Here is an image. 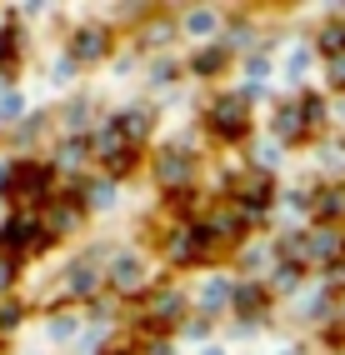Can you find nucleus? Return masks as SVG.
I'll return each instance as SVG.
<instances>
[{
	"instance_id": "0eeeda50",
	"label": "nucleus",
	"mask_w": 345,
	"mask_h": 355,
	"mask_svg": "<svg viewBox=\"0 0 345 355\" xmlns=\"http://www.w3.org/2000/svg\"><path fill=\"white\" fill-rule=\"evenodd\" d=\"M320 45H326V51H340V45H345V26H330L326 35H320Z\"/></svg>"
},
{
	"instance_id": "9d476101",
	"label": "nucleus",
	"mask_w": 345,
	"mask_h": 355,
	"mask_svg": "<svg viewBox=\"0 0 345 355\" xmlns=\"http://www.w3.org/2000/svg\"><path fill=\"white\" fill-rule=\"evenodd\" d=\"M105 355H130V350H105Z\"/></svg>"
},
{
	"instance_id": "1a4fd4ad",
	"label": "nucleus",
	"mask_w": 345,
	"mask_h": 355,
	"mask_svg": "<svg viewBox=\"0 0 345 355\" xmlns=\"http://www.w3.org/2000/svg\"><path fill=\"white\" fill-rule=\"evenodd\" d=\"M240 311H260V291H240Z\"/></svg>"
},
{
	"instance_id": "7ed1b4c3",
	"label": "nucleus",
	"mask_w": 345,
	"mask_h": 355,
	"mask_svg": "<svg viewBox=\"0 0 345 355\" xmlns=\"http://www.w3.org/2000/svg\"><path fill=\"white\" fill-rule=\"evenodd\" d=\"M191 175H195V160L186 150H166V155H160V180H166V185H186Z\"/></svg>"
},
{
	"instance_id": "39448f33",
	"label": "nucleus",
	"mask_w": 345,
	"mask_h": 355,
	"mask_svg": "<svg viewBox=\"0 0 345 355\" xmlns=\"http://www.w3.org/2000/svg\"><path fill=\"white\" fill-rule=\"evenodd\" d=\"M145 130H150V115L145 110H130V115L115 121V135H121V140H145Z\"/></svg>"
},
{
	"instance_id": "423d86ee",
	"label": "nucleus",
	"mask_w": 345,
	"mask_h": 355,
	"mask_svg": "<svg viewBox=\"0 0 345 355\" xmlns=\"http://www.w3.org/2000/svg\"><path fill=\"white\" fill-rule=\"evenodd\" d=\"M76 51H80L85 60H96V55L105 51V31H80V35H76Z\"/></svg>"
},
{
	"instance_id": "f257e3e1",
	"label": "nucleus",
	"mask_w": 345,
	"mask_h": 355,
	"mask_svg": "<svg viewBox=\"0 0 345 355\" xmlns=\"http://www.w3.org/2000/svg\"><path fill=\"white\" fill-rule=\"evenodd\" d=\"M211 125H215V135L236 140V135L245 130V96H225V101H215V110H211Z\"/></svg>"
},
{
	"instance_id": "6e6552de",
	"label": "nucleus",
	"mask_w": 345,
	"mask_h": 355,
	"mask_svg": "<svg viewBox=\"0 0 345 355\" xmlns=\"http://www.w3.org/2000/svg\"><path fill=\"white\" fill-rule=\"evenodd\" d=\"M330 85H345V55L330 60Z\"/></svg>"
},
{
	"instance_id": "f03ea898",
	"label": "nucleus",
	"mask_w": 345,
	"mask_h": 355,
	"mask_svg": "<svg viewBox=\"0 0 345 355\" xmlns=\"http://www.w3.org/2000/svg\"><path fill=\"white\" fill-rule=\"evenodd\" d=\"M230 191L240 196V205H245V210H260V205L270 200V175H260V171H245V175H236V180H230Z\"/></svg>"
},
{
	"instance_id": "20e7f679",
	"label": "nucleus",
	"mask_w": 345,
	"mask_h": 355,
	"mask_svg": "<svg viewBox=\"0 0 345 355\" xmlns=\"http://www.w3.org/2000/svg\"><path fill=\"white\" fill-rule=\"evenodd\" d=\"M45 175H51L45 165H20V171H15V180H10V191H15L20 200H30V196H40L45 185H51Z\"/></svg>"
}]
</instances>
